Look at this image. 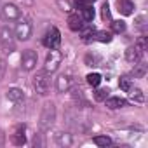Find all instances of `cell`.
<instances>
[{
	"label": "cell",
	"instance_id": "cell-1",
	"mask_svg": "<svg viewBox=\"0 0 148 148\" xmlns=\"http://www.w3.org/2000/svg\"><path fill=\"white\" fill-rule=\"evenodd\" d=\"M14 32L9 28V26H4L2 30H0V45H2L4 52H12L14 47H16V38H14Z\"/></svg>",
	"mask_w": 148,
	"mask_h": 148
},
{
	"label": "cell",
	"instance_id": "cell-2",
	"mask_svg": "<svg viewBox=\"0 0 148 148\" xmlns=\"http://www.w3.org/2000/svg\"><path fill=\"white\" fill-rule=\"evenodd\" d=\"M54 119H56V106H54V103H45L44 108H42V113H40V127L42 129H49L54 124Z\"/></svg>",
	"mask_w": 148,
	"mask_h": 148
},
{
	"label": "cell",
	"instance_id": "cell-3",
	"mask_svg": "<svg viewBox=\"0 0 148 148\" xmlns=\"http://www.w3.org/2000/svg\"><path fill=\"white\" fill-rule=\"evenodd\" d=\"M33 87H35V91L38 92V94H47V91H49V87H51V79H49V75H47V71L44 70V71H38L37 75L33 77Z\"/></svg>",
	"mask_w": 148,
	"mask_h": 148
},
{
	"label": "cell",
	"instance_id": "cell-4",
	"mask_svg": "<svg viewBox=\"0 0 148 148\" xmlns=\"http://www.w3.org/2000/svg\"><path fill=\"white\" fill-rule=\"evenodd\" d=\"M61 61H63V54H61L58 49H51L49 54H47V58H45V71H47V73L56 71V70L59 68Z\"/></svg>",
	"mask_w": 148,
	"mask_h": 148
},
{
	"label": "cell",
	"instance_id": "cell-5",
	"mask_svg": "<svg viewBox=\"0 0 148 148\" xmlns=\"http://www.w3.org/2000/svg\"><path fill=\"white\" fill-rule=\"evenodd\" d=\"M14 35H16V38H19V40H28V38L32 37V23L26 21V19H19V21L16 23Z\"/></svg>",
	"mask_w": 148,
	"mask_h": 148
},
{
	"label": "cell",
	"instance_id": "cell-6",
	"mask_svg": "<svg viewBox=\"0 0 148 148\" xmlns=\"http://www.w3.org/2000/svg\"><path fill=\"white\" fill-rule=\"evenodd\" d=\"M59 42H61V33H59L58 28L52 26V28L45 33V37H44V45H45L47 49H58V47H59Z\"/></svg>",
	"mask_w": 148,
	"mask_h": 148
},
{
	"label": "cell",
	"instance_id": "cell-7",
	"mask_svg": "<svg viewBox=\"0 0 148 148\" xmlns=\"http://www.w3.org/2000/svg\"><path fill=\"white\" fill-rule=\"evenodd\" d=\"M37 52L35 51H32V49H26L25 52H23V56H21V66H23V70H26V71H32L35 66H37Z\"/></svg>",
	"mask_w": 148,
	"mask_h": 148
},
{
	"label": "cell",
	"instance_id": "cell-8",
	"mask_svg": "<svg viewBox=\"0 0 148 148\" xmlns=\"http://www.w3.org/2000/svg\"><path fill=\"white\" fill-rule=\"evenodd\" d=\"M0 11H2V18L7 21H16V19H19V14H21L14 4H5Z\"/></svg>",
	"mask_w": 148,
	"mask_h": 148
},
{
	"label": "cell",
	"instance_id": "cell-9",
	"mask_svg": "<svg viewBox=\"0 0 148 148\" xmlns=\"http://www.w3.org/2000/svg\"><path fill=\"white\" fill-rule=\"evenodd\" d=\"M141 54H143V51H139V47L134 45V47H129L125 51V59L129 63H139L141 61Z\"/></svg>",
	"mask_w": 148,
	"mask_h": 148
},
{
	"label": "cell",
	"instance_id": "cell-10",
	"mask_svg": "<svg viewBox=\"0 0 148 148\" xmlns=\"http://www.w3.org/2000/svg\"><path fill=\"white\" fill-rule=\"evenodd\" d=\"M117 7H119V12L124 16H131L134 11V4L131 0H117Z\"/></svg>",
	"mask_w": 148,
	"mask_h": 148
},
{
	"label": "cell",
	"instance_id": "cell-11",
	"mask_svg": "<svg viewBox=\"0 0 148 148\" xmlns=\"http://www.w3.org/2000/svg\"><path fill=\"white\" fill-rule=\"evenodd\" d=\"M68 26H70L71 32H80L84 28L82 18H79V14H70L68 16Z\"/></svg>",
	"mask_w": 148,
	"mask_h": 148
},
{
	"label": "cell",
	"instance_id": "cell-12",
	"mask_svg": "<svg viewBox=\"0 0 148 148\" xmlns=\"http://www.w3.org/2000/svg\"><path fill=\"white\" fill-rule=\"evenodd\" d=\"M105 101H106V106H108L110 110H117V108H124V106H127V101H125L124 98H119V96L106 98Z\"/></svg>",
	"mask_w": 148,
	"mask_h": 148
},
{
	"label": "cell",
	"instance_id": "cell-13",
	"mask_svg": "<svg viewBox=\"0 0 148 148\" xmlns=\"http://www.w3.org/2000/svg\"><path fill=\"white\" fill-rule=\"evenodd\" d=\"M12 143H14V145H18V146H21V145H25V143H26L25 125H18V127H16V131H14V134H12Z\"/></svg>",
	"mask_w": 148,
	"mask_h": 148
},
{
	"label": "cell",
	"instance_id": "cell-14",
	"mask_svg": "<svg viewBox=\"0 0 148 148\" xmlns=\"http://www.w3.org/2000/svg\"><path fill=\"white\" fill-rule=\"evenodd\" d=\"M56 87H58L59 92H66V91L71 87V79H70L68 75H61V77H58V80H56Z\"/></svg>",
	"mask_w": 148,
	"mask_h": 148
},
{
	"label": "cell",
	"instance_id": "cell-15",
	"mask_svg": "<svg viewBox=\"0 0 148 148\" xmlns=\"http://www.w3.org/2000/svg\"><path fill=\"white\" fill-rule=\"evenodd\" d=\"M7 98H9V101H12V103H21V101L25 99V94H23L21 89L12 87V89L7 91Z\"/></svg>",
	"mask_w": 148,
	"mask_h": 148
},
{
	"label": "cell",
	"instance_id": "cell-16",
	"mask_svg": "<svg viewBox=\"0 0 148 148\" xmlns=\"http://www.w3.org/2000/svg\"><path fill=\"white\" fill-rule=\"evenodd\" d=\"M84 61H86L87 66H99V64H101V56L92 51V52H87V54H86Z\"/></svg>",
	"mask_w": 148,
	"mask_h": 148
},
{
	"label": "cell",
	"instance_id": "cell-17",
	"mask_svg": "<svg viewBox=\"0 0 148 148\" xmlns=\"http://www.w3.org/2000/svg\"><path fill=\"white\" fill-rule=\"evenodd\" d=\"M129 96H131V99L134 101V103H143L145 101V94H143V91L141 89H134V87H131L129 89Z\"/></svg>",
	"mask_w": 148,
	"mask_h": 148
},
{
	"label": "cell",
	"instance_id": "cell-18",
	"mask_svg": "<svg viewBox=\"0 0 148 148\" xmlns=\"http://www.w3.org/2000/svg\"><path fill=\"white\" fill-rule=\"evenodd\" d=\"M80 11H82V19H84V21H92V19H94V7H92L91 4L84 5Z\"/></svg>",
	"mask_w": 148,
	"mask_h": 148
},
{
	"label": "cell",
	"instance_id": "cell-19",
	"mask_svg": "<svg viewBox=\"0 0 148 148\" xmlns=\"http://www.w3.org/2000/svg\"><path fill=\"white\" fill-rule=\"evenodd\" d=\"M86 79H87V84L91 87H98L101 84V75H99V73H89Z\"/></svg>",
	"mask_w": 148,
	"mask_h": 148
},
{
	"label": "cell",
	"instance_id": "cell-20",
	"mask_svg": "<svg viewBox=\"0 0 148 148\" xmlns=\"http://www.w3.org/2000/svg\"><path fill=\"white\" fill-rule=\"evenodd\" d=\"M94 38H96L98 42L108 44V42H112V33H110V32H96V33H94Z\"/></svg>",
	"mask_w": 148,
	"mask_h": 148
},
{
	"label": "cell",
	"instance_id": "cell-21",
	"mask_svg": "<svg viewBox=\"0 0 148 148\" xmlns=\"http://www.w3.org/2000/svg\"><path fill=\"white\" fill-rule=\"evenodd\" d=\"M119 86H120L122 91L129 92V89L132 87V80H131L129 77H120V79H119Z\"/></svg>",
	"mask_w": 148,
	"mask_h": 148
},
{
	"label": "cell",
	"instance_id": "cell-22",
	"mask_svg": "<svg viewBox=\"0 0 148 148\" xmlns=\"http://www.w3.org/2000/svg\"><path fill=\"white\" fill-rule=\"evenodd\" d=\"M80 32H82V37H84V40H86V42H89L91 38H94V33H96V32H94V28H92L91 25H89V26H87L86 30L82 28Z\"/></svg>",
	"mask_w": 148,
	"mask_h": 148
},
{
	"label": "cell",
	"instance_id": "cell-23",
	"mask_svg": "<svg viewBox=\"0 0 148 148\" xmlns=\"http://www.w3.org/2000/svg\"><path fill=\"white\" fill-rule=\"evenodd\" d=\"M108 94H110L108 89H98V91L94 92V99H96V101H105V99L108 98Z\"/></svg>",
	"mask_w": 148,
	"mask_h": 148
},
{
	"label": "cell",
	"instance_id": "cell-24",
	"mask_svg": "<svg viewBox=\"0 0 148 148\" xmlns=\"http://www.w3.org/2000/svg\"><path fill=\"white\" fill-rule=\"evenodd\" d=\"M94 143L98 146H108V145H112V139L108 136H96L94 138Z\"/></svg>",
	"mask_w": 148,
	"mask_h": 148
},
{
	"label": "cell",
	"instance_id": "cell-25",
	"mask_svg": "<svg viewBox=\"0 0 148 148\" xmlns=\"http://www.w3.org/2000/svg\"><path fill=\"white\" fill-rule=\"evenodd\" d=\"M134 66H136V68L132 70V75L138 77V79H141V77L145 75V71H146V66H145V64H136V63H134Z\"/></svg>",
	"mask_w": 148,
	"mask_h": 148
},
{
	"label": "cell",
	"instance_id": "cell-26",
	"mask_svg": "<svg viewBox=\"0 0 148 148\" xmlns=\"http://www.w3.org/2000/svg\"><path fill=\"white\" fill-rule=\"evenodd\" d=\"M112 28H113L115 33H124V32H125V23L120 21V19H119V21H113V23H112Z\"/></svg>",
	"mask_w": 148,
	"mask_h": 148
},
{
	"label": "cell",
	"instance_id": "cell-27",
	"mask_svg": "<svg viewBox=\"0 0 148 148\" xmlns=\"http://www.w3.org/2000/svg\"><path fill=\"white\" fill-rule=\"evenodd\" d=\"M56 141H58V145H70L71 138L66 136V134H63V132H59V134H56Z\"/></svg>",
	"mask_w": 148,
	"mask_h": 148
},
{
	"label": "cell",
	"instance_id": "cell-28",
	"mask_svg": "<svg viewBox=\"0 0 148 148\" xmlns=\"http://www.w3.org/2000/svg\"><path fill=\"white\" fill-rule=\"evenodd\" d=\"M101 18L105 19V21H110L112 19V14H110V5L105 2L103 4V7H101Z\"/></svg>",
	"mask_w": 148,
	"mask_h": 148
},
{
	"label": "cell",
	"instance_id": "cell-29",
	"mask_svg": "<svg viewBox=\"0 0 148 148\" xmlns=\"http://www.w3.org/2000/svg\"><path fill=\"white\" fill-rule=\"evenodd\" d=\"M136 45L139 47V51H146V47H148L146 37H139V40H138V44H136Z\"/></svg>",
	"mask_w": 148,
	"mask_h": 148
},
{
	"label": "cell",
	"instance_id": "cell-30",
	"mask_svg": "<svg viewBox=\"0 0 148 148\" xmlns=\"http://www.w3.org/2000/svg\"><path fill=\"white\" fill-rule=\"evenodd\" d=\"M143 21H145V16H139V18H138V26H139V28H143V26H145V23H143Z\"/></svg>",
	"mask_w": 148,
	"mask_h": 148
},
{
	"label": "cell",
	"instance_id": "cell-31",
	"mask_svg": "<svg viewBox=\"0 0 148 148\" xmlns=\"http://www.w3.org/2000/svg\"><path fill=\"white\" fill-rule=\"evenodd\" d=\"M91 2H96V0H87V4H91Z\"/></svg>",
	"mask_w": 148,
	"mask_h": 148
}]
</instances>
